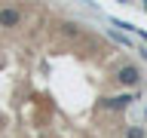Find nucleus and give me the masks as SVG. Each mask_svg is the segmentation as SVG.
Here are the masks:
<instances>
[{
	"mask_svg": "<svg viewBox=\"0 0 147 138\" xmlns=\"http://www.w3.org/2000/svg\"><path fill=\"white\" fill-rule=\"evenodd\" d=\"M117 83H119V86H126V89L141 86V71H138L135 64H123V68L117 71Z\"/></svg>",
	"mask_w": 147,
	"mask_h": 138,
	"instance_id": "obj_1",
	"label": "nucleus"
},
{
	"mask_svg": "<svg viewBox=\"0 0 147 138\" xmlns=\"http://www.w3.org/2000/svg\"><path fill=\"white\" fill-rule=\"evenodd\" d=\"M22 25V12L16 6H3L0 9V28H18Z\"/></svg>",
	"mask_w": 147,
	"mask_h": 138,
	"instance_id": "obj_2",
	"label": "nucleus"
},
{
	"mask_svg": "<svg viewBox=\"0 0 147 138\" xmlns=\"http://www.w3.org/2000/svg\"><path fill=\"white\" fill-rule=\"evenodd\" d=\"M126 104H132V95H119V98L104 101V108H126Z\"/></svg>",
	"mask_w": 147,
	"mask_h": 138,
	"instance_id": "obj_3",
	"label": "nucleus"
},
{
	"mask_svg": "<svg viewBox=\"0 0 147 138\" xmlns=\"http://www.w3.org/2000/svg\"><path fill=\"white\" fill-rule=\"evenodd\" d=\"M126 138H144V129H141V126H138V129H129Z\"/></svg>",
	"mask_w": 147,
	"mask_h": 138,
	"instance_id": "obj_4",
	"label": "nucleus"
}]
</instances>
